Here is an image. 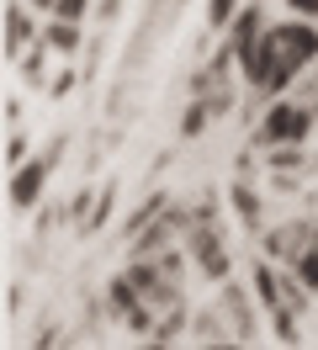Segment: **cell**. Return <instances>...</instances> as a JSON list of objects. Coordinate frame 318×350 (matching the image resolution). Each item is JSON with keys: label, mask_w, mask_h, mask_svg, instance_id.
I'll list each match as a JSON object with an SVG mask.
<instances>
[{"label": "cell", "mask_w": 318, "mask_h": 350, "mask_svg": "<svg viewBox=\"0 0 318 350\" xmlns=\"http://www.w3.org/2000/svg\"><path fill=\"white\" fill-rule=\"evenodd\" d=\"M265 27H271V22H265V11H260V5H239V16L223 27V32H228V53L239 59L244 48H254L260 38H265Z\"/></svg>", "instance_id": "cell-6"}, {"label": "cell", "mask_w": 318, "mask_h": 350, "mask_svg": "<svg viewBox=\"0 0 318 350\" xmlns=\"http://www.w3.org/2000/svg\"><path fill=\"white\" fill-rule=\"evenodd\" d=\"M239 16V0H207V27H228Z\"/></svg>", "instance_id": "cell-13"}, {"label": "cell", "mask_w": 318, "mask_h": 350, "mask_svg": "<svg viewBox=\"0 0 318 350\" xmlns=\"http://www.w3.org/2000/svg\"><path fill=\"white\" fill-rule=\"evenodd\" d=\"M42 43L53 48V53H64V59H75V48H80V22H64V16H53V22L42 27Z\"/></svg>", "instance_id": "cell-8"}, {"label": "cell", "mask_w": 318, "mask_h": 350, "mask_svg": "<svg viewBox=\"0 0 318 350\" xmlns=\"http://www.w3.org/2000/svg\"><path fill=\"white\" fill-rule=\"evenodd\" d=\"M191 334H196V340H212V345H223V340H233L228 319H223L217 308H212V313H196V319H191Z\"/></svg>", "instance_id": "cell-9"}, {"label": "cell", "mask_w": 318, "mask_h": 350, "mask_svg": "<svg viewBox=\"0 0 318 350\" xmlns=\"http://www.w3.org/2000/svg\"><path fill=\"white\" fill-rule=\"evenodd\" d=\"M292 271H297V276H302V282H308V286L318 292V244H308V250L297 255V260H292Z\"/></svg>", "instance_id": "cell-11"}, {"label": "cell", "mask_w": 318, "mask_h": 350, "mask_svg": "<svg viewBox=\"0 0 318 350\" xmlns=\"http://www.w3.org/2000/svg\"><path fill=\"white\" fill-rule=\"evenodd\" d=\"M38 38V22H32V11L27 5H5V59H21V48Z\"/></svg>", "instance_id": "cell-7"}, {"label": "cell", "mask_w": 318, "mask_h": 350, "mask_svg": "<svg viewBox=\"0 0 318 350\" xmlns=\"http://www.w3.org/2000/svg\"><path fill=\"white\" fill-rule=\"evenodd\" d=\"M265 48H271V75H265V90H260V96H281L297 75H308V64H318V22H308V16L271 22Z\"/></svg>", "instance_id": "cell-1"}, {"label": "cell", "mask_w": 318, "mask_h": 350, "mask_svg": "<svg viewBox=\"0 0 318 350\" xmlns=\"http://www.w3.org/2000/svg\"><path fill=\"white\" fill-rule=\"evenodd\" d=\"M53 16H64V22H85V16H90V0H59Z\"/></svg>", "instance_id": "cell-14"}, {"label": "cell", "mask_w": 318, "mask_h": 350, "mask_svg": "<svg viewBox=\"0 0 318 350\" xmlns=\"http://www.w3.org/2000/svg\"><path fill=\"white\" fill-rule=\"evenodd\" d=\"M207 117H212V107L196 96V101H191V111L181 117V133H186V138H191V133H202V128H207Z\"/></svg>", "instance_id": "cell-12"}, {"label": "cell", "mask_w": 318, "mask_h": 350, "mask_svg": "<svg viewBox=\"0 0 318 350\" xmlns=\"http://www.w3.org/2000/svg\"><path fill=\"white\" fill-rule=\"evenodd\" d=\"M48 175H53V154L16 165V170H11V207H38L42 186H48Z\"/></svg>", "instance_id": "cell-5"}, {"label": "cell", "mask_w": 318, "mask_h": 350, "mask_svg": "<svg viewBox=\"0 0 318 350\" xmlns=\"http://www.w3.org/2000/svg\"><path fill=\"white\" fill-rule=\"evenodd\" d=\"M186 255H191V265L202 271V282H228L233 276V260H228V239H223V228H217V218H212V207H202L196 218L186 223Z\"/></svg>", "instance_id": "cell-2"}, {"label": "cell", "mask_w": 318, "mask_h": 350, "mask_svg": "<svg viewBox=\"0 0 318 350\" xmlns=\"http://www.w3.org/2000/svg\"><path fill=\"white\" fill-rule=\"evenodd\" d=\"M250 292H254V286H239L233 276H228V282H217V313L228 319L233 340H244V345H254V340H260V319H254Z\"/></svg>", "instance_id": "cell-4"}, {"label": "cell", "mask_w": 318, "mask_h": 350, "mask_svg": "<svg viewBox=\"0 0 318 350\" xmlns=\"http://www.w3.org/2000/svg\"><path fill=\"white\" fill-rule=\"evenodd\" d=\"M313 133V107L308 101H287L276 96L265 117H260V144L265 149H302V138Z\"/></svg>", "instance_id": "cell-3"}, {"label": "cell", "mask_w": 318, "mask_h": 350, "mask_svg": "<svg viewBox=\"0 0 318 350\" xmlns=\"http://www.w3.org/2000/svg\"><path fill=\"white\" fill-rule=\"evenodd\" d=\"M5 165H11V170L27 165V138H21V133H11V144H5Z\"/></svg>", "instance_id": "cell-15"}, {"label": "cell", "mask_w": 318, "mask_h": 350, "mask_svg": "<svg viewBox=\"0 0 318 350\" xmlns=\"http://www.w3.org/2000/svg\"><path fill=\"white\" fill-rule=\"evenodd\" d=\"M228 202H233V213L244 218V228L254 234V228H260V197H254V186H233Z\"/></svg>", "instance_id": "cell-10"}, {"label": "cell", "mask_w": 318, "mask_h": 350, "mask_svg": "<svg viewBox=\"0 0 318 350\" xmlns=\"http://www.w3.org/2000/svg\"><path fill=\"white\" fill-rule=\"evenodd\" d=\"M27 5H32V11H53L59 0H27Z\"/></svg>", "instance_id": "cell-17"}, {"label": "cell", "mask_w": 318, "mask_h": 350, "mask_svg": "<svg viewBox=\"0 0 318 350\" xmlns=\"http://www.w3.org/2000/svg\"><path fill=\"white\" fill-rule=\"evenodd\" d=\"M287 11H292V16H308V22H318V0H287Z\"/></svg>", "instance_id": "cell-16"}]
</instances>
